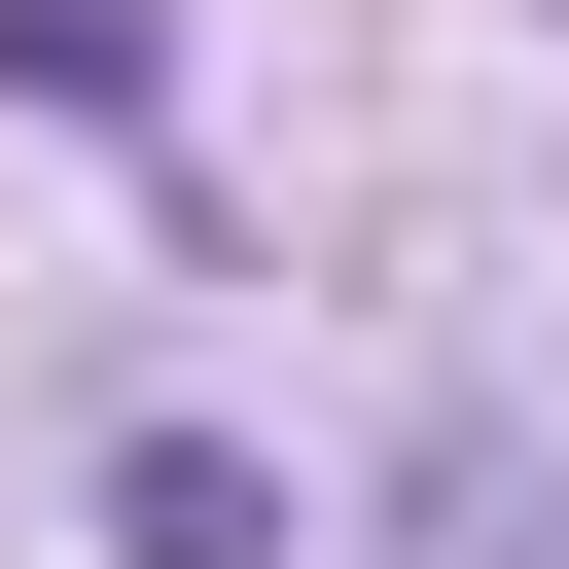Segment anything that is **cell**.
I'll list each match as a JSON object with an SVG mask.
<instances>
[{
    "mask_svg": "<svg viewBox=\"0 0 569 569\" xmlns=\"http://www.w3.org/2000/svg\"><path fill=\"white\" fill-rule=\"evenodd\" d=\"M107 569H284V462H213V427H142V462H107Z\"/></svg>",
    "mask_w": 569,
    "mask_h": 569,
    "instance_id": "1",
    "label": "cell"
},
{
    "mask_svg": "<svg viewBox=\"0 0 569 569\" xmlns=\"http://www.w3.org/2000/svg\"><path fill=\"white\" fill-rule=\"evenodd\" d=\"M0 107H71V142H142V107H178V0H0Z\"/></svg>",
    "mask_w": 569,
    "mask_h": 569,
    "instance_id": "2",
    "label": "cell"
}]
</instances>
